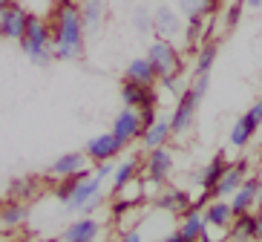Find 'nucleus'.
<instances>
[{"mask_svg": "<svg viewBox=\"0 0 262 242\" xmlns=\"http://www.w3.org/2000/svg\"><path fill=\"white\" fill-rule=\"evenodd\" d=\"M242 6H245L242 0H236V3L228 6V12H225V29H233V26L242 20Z\"/></svg>", "mask_w": 262, "mask_h": 242, "instance_id": "nucleus-33", "label": "nucleus"}, {"mask_svg": "<svg viewBox=\"0 0 262 242\" xmlns=\"http://www.w3.org/2000/svg\"><path fill=\"white\" fill-rule=\"evenodd\" d=\"M133 29L147 35V32H153V12H147L144 6H139L133 12Z\"/></svg>", "mask_w": 262, "mask_h": 242, "instance_id": "nucleus-30", "label": "nucleus"}, {"mask_svg": "<svg viewBox=\"0 0 262 242\" xmlns=\"http://www.w3.org/2000/svg\"><path fill=\"white\" fill-rule=\"evenodd\" d=\"M159 84H162L164 90H167V93H173L176 98H179L182 93H185V90H182V84H179V75H167V78H162Z\"/></svg>", "mask_w": 262, "mask_h": 242, "instance_id": "nucleus-36", "label": "nucleus"}, {"mask_svg": "<svg viewBox=\"0 0 262 242\" xmlns=\"http://www.w3.org/2000/svg\"><path fill=\"white\" fill-rule=\"evenodd\" d=\"M12 3H17V0H0V9H6V6H12Z\"/></svg>", "mask_w": 262, "mask_h": 242, "instance_id": "nucleus-44", "label": "nucleus"}, {"mask_svg": "<svg viewBox=\"0 0 262 242\" xmlns=\"http://www.w3.org/2000/svg\"><path fill=\"white\" fill-rule=\"evenodd\" d=\"M156 205V211H162V213H170V216H182V213H187L193 208V199L187 190L182 188H164L162 193L153 199Z\"/></svg>", "mask_w": 262, "mask_h": 242, "instance_id": "nucleus-14", "label": "nucleus"}, {"mask_svg": "<svg viewBox=\"0 0 262 242\" xmlns=\"http://www.w3.org/2000/svg\"><path fill=\"white\" fill-rule=\"evenodd\" d=\"M231 242H256V211L239 213L231 225Z\"/></svg>", "mask_w": 262, "mask_h": 242, "instance_id": "nucleus-25", "label": "nucleus"}, {"mask_svg": "<svg viewBox=\"0 0 262 242\" xmlns=\"http://www.w3.org/2000/svg\"><path fill=\"white\" fill-rule=\"evenodd\" d=\"M213 61H216V43H213V40H208V43H202L199 52H196L193 75H210V70H213Z\"/></svg>", "mask_w": 262, "mask_h": 242, "instance_id": "nucleus-28", "label": "nucleus"}, {"mask_svg": "<svg viewBox=\"0 0 262 242\" xmlns=\"http://www.w3.org/2000/svg\"><path fill=\"white\" fill-rule=\"evenodd\" d=\"M248 9H262V0H242Z\"/></svg>", "mask_w": 262, "mask_h": 242, "instance_id": "nucleus-43", "label": "nucleus"}, {"mask_svg": "<svg viewBox=\"0 0 262 242\" xmlns=\"http://www.w3.org/2000/svg\"><path fill=\"white\" fill-rule=\"evenodd\" d=\"M121 101H124V107L144 109V107H156L159 95H156L153 86L136 84V81H127V78H124V84H121Z\"/></svg>", "mask_w": 262, "mask_h": 242, "instance_id": "nucleus-15", "label": "nucleus"}, {"mask_svg": "<svg viewBox=\"0 0 262 242\" xmlns=\"http://www.w3.org/2000/svg\"><path fill=\"white\" fill-rule=\"evenodd\" d=\"M176 9L182 12L185 20H193V17H208L216 9V3L213 0H179Z\"/></svg>", "mask_w": 262, "mask_h": 242, "instance_id": "nucleus-27", "label": "nucleus"}, {"mask_svg": "<svg viewBox=\"0 0 262 242\" xmlns=\"http://www.w3.org/2000/svg\"><path fill=\"white\" fill-rule=\"evenodd\" d=\"M205 213L202 211H196V208H190L187 213H182L179 216V234L185 236L187 242H199L202 239V234H205Z\"/></svg>", "mask_w": 262, "mask_h": 242, "instance_id": "nucleus-24", "label": "nucleus"}, {"mask_svg": "<svg viewBox=\"0 0 262 242\" xmlns=\"http://www.w3.org/2000/svg\"><path fill=\"white\" fill-rule=\"evenodd\" d=\"M101 234H104V222L98 216H81V219H72L70 225L61 231L58 242H98Z\"/></svg>", "mask_w": 262, "mask_h": 242, "instance_id": "nucleus-8", "label": "nucleus"}, {"mask_svg": "<svg viewBox=\"0 0 262 242\" xmlns=\"http://www.w3.org/2000/svg\"><path fill=\"white\" fill-rule=\"evenodd\" d=\"M20 49L26 52V58H29L35 67H47V63L58 61V58H55V38H52L49 20L32 15L29 17V29H26L24 40H20Z\"/></svg>", "mask_w": 262, "mask_h": 242, "instance_id": "nucleus-2", "label": "nucleus"}, {"mask_svg": "<svg viewBox=\"0 0 262 242\" xmlns=\"http://www.w3.org/2000/svg\"><path fill=\"white\" fill-rule=\"evenodd\" d=\"M113 133H118L127 144L136 139H141L144 136V118H141V109H133V107H124L116 113V118H113V127H110Z\"/></svg>", "mask_w": 262, "mask_h": 242, "instance_id": "nucleus-13", "label": "nucleus"}, {"mask_svg": "<svg viewBox=\"0 0 262 242\" xmlns=\"http://www.w3.org/2000/svg\"><path fill=\"white\" fill-rule=\"evenodd\" d=\"M101 205H104V196H95L93 202L84 205V211H81V213H86V216H95V211H98Z\"/></svg>", "mask_w": 262, "mask_h": 242, "instance_id": "nucleus-39", "label": "nucleus"}, {"mask_svg": "<svg viewBox=\"0 0 262 242\" xmlns=\"http://www.w3.org/2000/svg\"><path fill=\"white\" fill-rule=\"evenodd\" d=\"M173 164H176V156L173 150L164 144V147H156V150H147L144 153V176L156 185H167L170 173H173Z\"/></svg>", "mask_w": 262, "mask_h": 242, "instance_id": "nucleus-7", "label": "nucleus"}, {"mask_svg": "<svg viewBox=\"0 0 262 242\" xmlns=\"http://www.w3.org/2000/svg\"><path fill=\"white\" fill-rule=\"evenodd\" d=\"M144 170V162H141V153L139 156H124L116 162V173H113V193H118V190H124L127 185H130L133 179H139V173Z\"/></svg>", "mask_w": 262, "mask_h": 242, "instance_id": "nucleus-18", "label": "nucleus"}, {"mask_svg": "<svg viewBox=\"0 0 262 242\" xmlns=\"http://www.w3.org/2000/svg\"><path fill=\"white\" fill-rule=\"evenodd\" d=\"M225 170H228V159H225V153H216L193 179H196V185H199L202 190H208V193L213 196V188L219 185V179L225 176Z\"/></svg>", "mask_w": 262, "mask_h": 242, "instance_id": "nucleus-19", "label": "nucleus"}, {"mask_svg": "<svg viewBox=\"0 0 262 242\" xmlns=\"http://www.w3.org/2000/svg\"><path fill=\"white\" fill-rule=\"evenodd\" d=\"M256 242H262V205L256 208Z\"/></svg>", "mask_w": 262, "mask_h": 242, "instance_id": "nucleus-42", "label": "nucleus"}, {"mask_svg": "<svg viewBox=\"0 0 262 242\" xmlns=\"http://www.w3.org/2000/svg\"><path fill=\"white\" fill-rule=\"evenodd\" d=\"M199 242H231V228L222 225H205V234Z\"/></svg>", "mask_w": 262, "mask_h": 242, "instance_id": "nucleus-31", "label": "nucleus"}, {"mask_svg": "<svg viewBox=\"0 0 262 242\" xmlns=\"http://www.w3.org/2000/svg\"><path fill=\"white\" fill-rule=\"evenodd\" d=\"M202 213H205L208 225H222V228H231L233 219H236V211H233V205L228 199H210Z\"/></svg>", "mask_w": 262, "mask_h": 242, "instance_id": "nucleus-22", "label": "nucleus"}, {"mask_svg": "<svg viewBox=\"0 0 262 242\" xmlns=\"http://www.w3.org/2000/svg\"><path fill=\"white\" fill-rule=\"evenodd\" d=\"M170 139H173V121H170V116H159L153 124L144 130V136H141V147L144 150L164 147Z\"/></svg>", "mask_w": 262, "mask_h": 242, "instance_id": "nucleus-20", "label": "nucleus"}, {"mask_svg": "<svg viewBox=\"0 0 262 242\" xmlns=\"http://www.w3.org/2000/svg\"><path fill=\"white\" fill-rule=\"evenodd\" d=\"M118 242H147V236L141 234L139 228H133V231H127V234H124Z\"/></svg>", "mask_w": 262, "mask_h": 242, "instance_id": "nucleus-38", "label": "nucleus"}, {"mask_svg": "<svg viewBox=\"0 0 262 242\" xmlns=\"http://www.w3.org/2000/svg\"><path fill=\"white\" fill-rule=\"evenodd\" d=\"M136 208V202H130V199H124V196H118V202H113L110 205V213L113 216H124L127 211H133Z\"/></svg>", "mask_w": 262, "mask_h": 242, "instance_id": "nucleus-34", "label": "nucleus"}, {"mask_svg": "<svg viewBox=\"0 0 262 242\" xmlns=\"http://www.w3.org/2000/svg\"><path fill=\"white\" fill-rule=\"evenodd\" d=\"M12 193H26L29 196L32 193V182H20V179L12 182Z\"/></svg>", "mask_w": 262, "mask_h": 242, "instance_id": "nucleus-40", "label": "nucleus"}, {"mask_svg": "<svg viewBox=\"0 0 262 242\" xmlns=\"http://www.w3.org/2000/svg\"><path fill=\"white\" fill-rule=\"evenodd\" d=\"M251 173H248V162H233L228 164V170L225 176L219 179V185L213 188V199H231L239 188H242V182L248 179Z\"/></svg>", "mask_w": 262, "mask_h": 242, "instance_id": "nucleus-16", "label": "nucleus"}, {"mask_svg": "<svg viewBox=\"0 0 262 242\" xmlns=\"http://www.w3.org/2000/svg\"><path fill=\"white\" fill-rule=\"evenodd\" d=\"M202 98L193 93L190 86H185V93L179 95L176 109L170 113V121H173V139H185L190 133L193 121H196V109H199Z\"/></svg>", "mask_w": 262, "mask_h": 242, "instance_id": "nucleus-5", "label": "nucleus"}, {"mask_svg": "<svg viewBox=\"0 0 262 242\" xmlns=\"http://www.w3.org/2000/svg\"><path fill=\"white\" fill-rule=\"evenodd\" d=\"M55 38V58L58 61H78L84 55V17H81V0H58L49 15Z\"/></svg>", "mask_w": 262, "mask_h": 242, "instance_id": "nucleus-1", "label": "nucleus"}, {"mask_svg": "<svg viewBox=\"0 0 262 242\" xmlns=\"http://www.w3.org/2000/svg\"><path fill=\"white\" fill-rule=\"evenodd\" d=\"M90 164H93V159L86 156V150H72V153H63V156H58L52 164H49V173H52L55 179H67V176H84V173H90Z\"/></svg>", "mask_w": 262, "mask_h": 242, "instance_id": "nucleus-12", "label": "nucleus"}, {"mask_svg": "<svg viewBox=\"0 0 262 242\" xmlns=\"http://www.w3.org/2000/svg\"><path fill=\"white\" fill-rule=\"evenodd\" d=\"M95 196H104V179L95 176V173H86L78 185V190L72 193V199L67 202V211H84V205L93 202Z\"/></svg>", "mask_w": 262, "mask_h": 242, "instance_id": "nucleus-17", "label": "nucleus"}, {"mask_svg": "<svg viewBox=\"0 0 262 242\" xmlns=\"http://www.w3.org/2000/svg\"><path fill=\"white\" fill-rule=\"evenodd\" d=\"M159 116H162V113H159L156 107H144V109H141V118H144V130H147L150 124H153V121H156Z\"/></svg>", "mask_w": 262, "mask_h": 242, "instance_id": "nucleus-37", "label": "nucleus"}, {"mask_svg": "<svg viewBox=\"0 0 262 242\" xmlns=\"http://www.w3.org/2000/svg\"><path fill=\"white\" fill-rule=\"evenodd\" d=\"M26 219H29V205H26V199H12V202L3 205V228H17Z\"/></svg>", "mask_w": 262, "mask_h": 242, "instance_id": "nucleus-26", "label": "nucleus"}, {"mask_svg": "<svg viewBox=\"0 0 262 242\" xmlns=\"http://www.w3.org/2000/svg\"><path fill=\"white\" fill-rule=\"evenodd\" d=\"M259 179H262V170H259Z\"/></svg>", "mask_w": 262, "mask_h": 242, "instance_id": "nucleus-46", "label": "nucleus"}, {"mask_svg": "<svg viewBox=\"0 0 262 242\" xmlns=\"http://www.w3.org/2000/svg\"><path fill=\"white\" fill-rule=\"evenodd\" d=\"M231 205H233V211H236V216L239 213H254L256 208H259L262 205V179H259V173H254V176H248V179L242 182V188L231 196Z\"/></svg>", "mask_w": 262, "mask_h": 242, "instance_id": "nucleus-10", "label": "nucleus"}, {"mask_svg": "<svg viewBox=\"0 0 262 242\" xmlns=\"http://www.w3.org/2000/svg\"><path fill=\"white\" fill-rule=\"evenodd\" d=\"M84 176H86V173H84ZM84 176H67V179H58V185H55V196L67 205L72 199V193L78 190V185H81V179H84Z\"/></svg>", "mask_w": 262, "mask_h": 242, "instance_id": "nucleus-29", "label": "nucleus"}, {"mask_svg": "<svg viewBox=\"0 0 262 242\" xmlns=\"http://www.w3.org/2000/svg\"><path fill=\"white\" fill-rule=\"evenodd\" d=\"M262 127V98H256L251 107L242 113V116L233 121V127H231V133H228V141H231V147H236V150H242V147H248L251 144V139L256 136V130Z\"/></svg>", "mask_w": 262, "mask_h": 242, "instance_id": "nucleus-4", "label": "nucleus"}, {"mask_svg": "<svg viewBox=\"0 0 262 242\" xmlns=\"http://www.w3.org/2000/svg\"><path fill=\"white\" fill-rule=\"evenodd\" d=\"M213 3H222V0H213Z\"/></svg>", "mask_w": 262, "mask_h": 242, "instance_id": "nucleus-45", "label": "nucleus"}, {"mask_svg": "<svg viewBox=\"0 0 262 242\" xmlns=\"http://www.w3.org/2000/svg\"><path fill=\"white\" fill-rule=\"evenodd\" d=\"M124 147H127V141L121 139L118 133H98L93 136V139L86 141V156L93 159V164H101V162H118V156L124 153Z\"/></svg>", "mask_w": 262, "mask_h": 242, "instance_id": "nucleus-6", "label": "nucleus"}, {"mask_svg": "<svg viewBox=\"0 0 262 242\" xmlns=\"http://www.w3.org/2000/svg\"><path fill=\"white\" fill-rule=\"evenodd\" d=\"M29 12H26L20 3H12V6L0 9V32H3V38L6 40H24L26 29H29Z\"/></svg>", "mask_w": 262, "mask_h": 242, "instance_id": "nucleus-9", "label": "nucleus"}, {"mask_svg": "<svg viewBox=\"0 0 262 242\" xmlns=\"http://www.w3.org/2000/svg\"><path fill=\"white\" fill-rule=\"evenodd\" d=\"M202 35H205V17H193V20H187V26H185V40L187 43H199Z\"/></svg>", "mask_w": 262, "mask_h": 242, "instance_id": "nucleus-32", "label": "nucleus"}, {"mask_svg": "<svg viewBox=\"0 0 262 242\" xmlns=\"http://www.w3.org/2000/svg\"><path fill=\"white\" fill-rule=\"evenodd\" d=\"M124 78H127V81H136V84L153 86V84H159V72H156V67L150 63V58H147V55H141V58H133V61L127 63Z\"/></svg>", "mask_w": 262, "mask_h": 242, "instance_id": "nucleus-21", "label": "nucleus"}, {"mask_svg": "<svg viewBox=\"0 0 262 242\" xmlns=\"http://www.w3.org/2000/svg\"><path fill=\"white\" fill-rule=\"evenodd\" d=\"M147 58L159 72V81L167 78V75H179L182 72V55H179L176 43L164 38H156L150 47H147Z\"/></svg>", "mask_w": 262, "mask_h": 242, "instance_id": "nucleus-3", "label": "nucleus"}, {"mask_svg": "<svg viewBox=\"0 0 262 242\" xmlns=\"http://www.w3.org/2000/svg\"><path fill=\"white\" fill-rule=\"evenodd\" d=\"M93 173H95V176H101L104 182L113 179V173H116V162H101V164H95Z\"/></svg>", "mask_w": 262, "mask_h": 242, "instance_id": "nucleus-35", "label": "nucleus"}, {"mask_svg": "<svg viewBox=\"0 0 262 242\" xmlns=\"http://www.w3.org/2000/svg\"><path fill=\"white\" fill-rule=\"evenodd\" d=\"M153 32H156V38H164V40L179 38V35L185 32V17H182V12L162 3V6L153 12Z\"/></svg>", "mask_w": 262, "mask_h": 242, "instance_id": "nucleus-11", "label": "nucleus"}, {"mask_svg": "<svg viewBox=\"0 0 262 242\" xmlns=\"http://www.w3.org/2000/svg\"><path fill=\"white\" fill-rule=\"evenodd\" d=\"M81 17H84L86 35H95V32L104 26V17H107V3H104V0H81Z\"/></svg>", "mask_w": 262, "mask_h": 242, "instance_id": "nucleus-23", "label": "nucleus"}, {"mask_svg": "<svg viewBox=\"0 0 262 242\" xmlns=\"http://www.w3.org/2000/svg\"><path fill=\"white\" fill-rule=\"evenodd\" d=\"M156 242H187V239H185L182 234H179V228H176V231H170V234H164L162 239H156Z\"/></svg>", "mask_w": 262, "mask_h": 242, "instance_id": "nucleus-41", "label": "nucleus"}]
</instances>
